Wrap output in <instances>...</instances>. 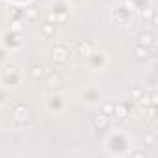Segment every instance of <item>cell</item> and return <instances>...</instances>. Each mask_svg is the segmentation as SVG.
I'll return each instance as SVG.
<instances>
[{
    "instance_id": "obj_4",
    "label": "cell",
    "mask_w": 158,
    "mask_h": 158,
    "mask_svg": "<svg viewBox=\"0 0 158 158\" xmlns=\"http://www.w3.org/2000/svg\"><path fill=\"white\" fill-rule=\"evenodd\" d=\"M108 123H110V121H108V115H106V114L101 112V114H95V115H93V125H95L97 128H106Z\"/></svg>"
},
{
    "instance_id": "obj_5",
    "label": "cell",
    "mask_w": 158,
    "mask_h": 158,
    "mask_svg": "<svg viewBox=\"0 0 158 158\" xmlns=\"http://www.w3.org/2000/svg\"><path fill=\"white\" fill-rule=\"evenodd\" d=\"M134 56H136V60H149L151 58V50H149V47H136V50H134Z\"/></svg>"
},
{
    "instance_id": "obj_10",
    "label": "cell",
    "mask_w": 158,
    "mask_h": 158,
    "mask_svg": "<svg viewBox=\"0 0 158 158\" xmlns=\"http://www.w3.org/2000/svg\"><path fill=\"white\" fill-rule=\"evenodd\" d=\"M54 32H56V28H54V24H50V23H47V24H43V34H47V35H54Z\"/></svg>"
},
{
    "instance_id": "obj_7",
    "label": "cell",
    "mask_w": 158,
    "mask_h": 158,
    "mask_svg": "<svg viewBox=\"0 0 158 158\" xmlns=\"http://www.w3.org/2000/svg\"><path fill=\"white\" fill-rule=\"evenodd\" d=\"M47 84H48L50 89H60V88H61V78H60L58 74H48Z\"/></svg>"
},
{
    "instance_id": "obj_12",
    "label": "cell",
    "mask_w": 158,
    "mask_h": 158,
    "mask_svg": "<svg viewBox=\"0 0 158 158\" xmlns=\"http://www.w3.org/2000/svg\"><path fill=\"white\" fill-rule=\"evenodd\" d=\"M145 143L147 145H152L154 143V136L152 134H145Z\"/></svg>"
},
{
    "instance_id": "obj_6",
    "label": "cell",
    "mask_w": 158,
    "mask_h": 158,
    "mask_svg": "<svg viewBox=\"0 0 158 158\" xmlns=\"http://www.w3.org/2000/svg\"><path fill=\"white\" fill-rule=\"evenodd\" d=\"M78 52H80L82 56H91V54H93V45H91L89 41L78 43Z\"/></svg>"
},
{
    "instance_id": "obj_8",
    "label": "cell",
    "mask_w": 158,
    "mask_h": 158,
    "mask_svg": "<svg viewBox=\"0 0 158 158\" xmlns=\"http://www.w3.org/2000/svg\"><path fill=\"white\" fill-rule=\"evenodd\" d=\"M114 114H115V117L123 119V117H127L128 110H127V106H125V104H115V106H114Z\"/></svg>"
},
{
    "instance_id": "obj_1",
    "label": "cell",
    "mask_w": 158,
    "mask_h": 158,
    "mask_svg": "<svg viewBox=\"0 0 158 158\" xmlns=\"http://www.w3.org/2000/svg\"><path fill=\"white\" fill-rule=\"evenodd\" d=\"M11 117H13L15 123L24 125V123L30 121L32 114H30V108H28V106H24V104H17V106L13 108V112H11Z\"/></svg>"
},
{
    "instance_id": "obj_3",
    "label": "cell",
    "mask_w": 158,
    "mask_h": 158,
    "mask_svg": "<svg viewBox=\"0 0 158 158\" xmlns=\"http://www.w3.org/2000/svg\"><path fill=\"white\" fill-rule=\"evenodd\" d=\"M152 43H154V37H152L151 32H143V34L138 35V45L139 47H152Z\"/></svg>"
},
{
    "instance_id": "obj_9",
    "label": "cell",
    "mask_w": 158,
    "mask_h": 158,
    "mask_svg": "<svg viewBox=\"0 0 158 158\" xmlns=\"http://www.w3.org/2000/svg\"><path fill=\"white\" fill-rule=\"evenodd\" d=\"M30 76L34 78V80H41L43 78V69L41 67H32L30 69Z\"/></svg>"
},
{
    "instance_id": "obj_2",
    "label": "cell",
    "mask_w": 158,
    "mask_h": 158,
    "mask_svg": "<svg viewBox=\"0 0 158 158\" xmlns=\"http://www.w3.org/2000/svg\"><path fill=\"white\" fill-rule=\"evenodd\" d=\"M52 58H54V61H58V63H65L67 60H69V52H67V48L65 47H56L54 50H52Z\"/></svg>"
},
{
    "instance_id": "obj_11",
    "label": "cell",
    "mask_w": 158,
    "mask_h": 158,
    "mask_svg": "<svg viewBox=\"0 0 158 158\" xmlns=\"http://www.w3.org/2000/svg\"><path fill=\"white\" fill-rule=\"evenodd\" d=\"M102 114H106V115L114 114V104H112V102H104V104H102Z\"/></svg>"
},
{
    "instance_id": "obj_13",
    "label": "cell",
    "mask_w": 158,
    "mask_h": 158,
    "mask_svg": "<svg viewBox=\"0 0 158 158\" xmlns=\"http://www.w3.org/2000/svg\"><path fill=\"white\" fill-rule=\"evenodd\" d=\"M26 15H28L30 19H34V17L37 15V13H35V8H28V10H26Z\"/></svg>"
}]
</instances>
